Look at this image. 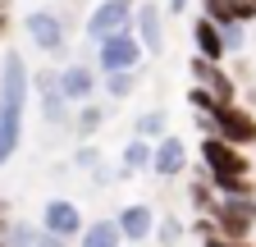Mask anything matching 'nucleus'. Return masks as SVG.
<instances>
[{
	"instance_id": "9d476101",
	"label": "nucleus",
	"mask_w": 256,
	"mask_h": 247,
	"mask_svg": "<svg viewBox=\"0 0 256 247\" xmlns=\"http://www.w3.org/2000/svg\"><path fill=\"white\" fill-rule=\"evenodd\" d=\"M192 78H197L206 92H210V96L220 101V106H229V101H238V82L229 78V74H224L220 64H215V60H192Z\"/></svg>"
},
{
	"instance_id": "0eeeda50",
	"label": "nucleus",
	"mask_w": 256,
	"mask_h": 247,
	"mask_svg": "<svg viewBox=\"0 0 256 247\" xmlns=\"http://www.w3.org/2000/svg\"><path fill=\"white\" fill-rule=\"evenodd\" d=\"M23 28H28L32 46L46 50V55H60V50H64V42H69V32H64V18H60V14H50V10H32V14L23 18Z\"/></svg>"
},
{
	"instance_id": "bb28decb",
	"label": "nucleus",
	"mask_w": 256,
	"mask_h": 247,
	"mask_svg": "<svg viewBox=\"0 0 256 247\" xmlns=\"http://www.w3.org/2000/svg\"><path fill=\"white\" fill-rule=\"evenodd\" d=\"M124 247H133V242H124Z\"/></svg>"
},
{
	"instance_id": "2eb2a0df",
	"label": "nucleus",
	"mask_w": 256,
	"mask_h": 247,
	"mask_svg": "<svg viewBox=\"0 0 256 247\" xmlns=\"http://www.w3.org/2000/svg\"><path fill=\"white\" fill-rule=\"evenodd\" d=\"M37 92H42V114L50 124H64V114H69V96H64V87H60V74H37Z\"/></svg>"
},
{
	"instance_id": "393cba45",
	"label": "nucleus",
	"mask_w": 256,
	"mask_h": 247,
	"mask_svg": "<svg viewBox=\"0 0 256 247\" xmlns=\"http://www.w3.org/2000/svg\"><path fill=\"white\" fill-rule=\"evenodd\" d=\"M188 5H192V0H165V14H170V18H183Z\"/></svg>"
},
{
	"instance_id": "9b49d317",
	"label": "nucleus",
	"mask_w": 256,
	"mask_h": 247,
	"mask_svg": "<svg viewBox=\"0 0 256 247\" xmlns=\"http://www.w3.org/2000/svg\"><path fill=\"white\" fill-rule=\"evenodd\" d=\"M114 220H119V229H124V242H133V247H142L146 238H156V215H151L146 202H128Z\"/></svg>"
},
{
	"instance_id": "4468645a",
	"label": "nucleus",
	"mask_w": 256,
	"mask_h": 247,
	"mask_svg": "<svg viewBox=\"0 0 256 247\" xmlns=\"http://www.w3.org/2000/svg\"><path fill=\"white\" fill-rule=\"evenodd\" d=\"M192 46H197V55H202V60H215V64H224V60H229V42H224L220 23H215V18H206V14L192 23Z\"/></svg>"
},
{
	"instance_id": "a211bd4d",
	"label": "nucleus",
	"mask_w": 256,
	"mask_h": 247,
	"mask_svg": "<svg viewBox=\"0 0 256 247\" xmlns=\"http://www.w3.org/2000/svg\"><path fill=\"white\" fill-rule=\"evenodd\" d=\"M101 124H106V106H101V101H82V110H78V119H74V133L87 142V138L101 133Z\"/></svg>"
},
{
	"instance_id": "7ed1b4c3",
	"label": "nucleus",
	"mask_w": 256,
	"mask_h": 247,
	"mask_svg": "<svg viewBox=\"0 0 256 247\" xmlns=\"http://www.w3.org/2000/svg\"><path fill=\"white\" fill-rule=\"evenodd\" d=\"M210 220H215V234H224V238H252L256 197H220L210 206Z\"/></svg>"
},
{
	"instance_id": "1a4fd4ad",
	"label": "nucleus",
	"mask_w": 256,
	"mask_h": 247,
	"mask_svg": "<svg viewBox=\"0 0 256 247\" xmlns=\"http://www.w3.org/2000/svg\"><path fill=\"white\" fill-rule=\"evenodd\" d=\"M151 174H160V178H183L188 174V142L178 133H165V138L156 142V165H151Z\"/></svg>"
},
{
	"instance_id": "4be33fe9",
	"label": "nucleus",
	"mask_w": 256,
	"mask_h": 247,
	"mask_svg": "<svg viewBox=\"0 0 256 247\" xmlns=\"http://www.w3.org/2000/svg\"><path fill=\"white\" fill-rule=\"evenodd\" d=\"M37 229H32V224H14L10 229V238H5V247H37Z\"/></svg>"
},
{
	"instance_id": "39448f33",
	"label": "nucleus",
	"mask_w": 256,
	"mask_h": 247,
	"mask_svg": "<svg viewBox=\"0 0 256 247\" xmlns=\"http://www.w3.org/2000/svg\"><path fill=\"white\" fill-rule=\"evenodd\" d=\"M133 14H138V0H96L82 28L92 42H101V37L119 32V28H133Z\"/></svg>"
},
{
	"instance_id": "20e7f679",
	"label": "nucleus",
	"mask_w": 256,
	"mask_h": 247,
	"mask_svg": "<svg viewBox=\"0 0 256 247\" xmlns=\"http://www.w3.org/2000/svg\"><path fill=\"white\" fill-rule=\"evenodd\" d=\"M202 165H206L210 178H220V174H252V170H256V165L242 156V146L229 142V138H220V133H206V138H202Z\"/></svg>"
},
{
	"instance_id": "412c9836",
	"label": "nucleus",
	"mask_w": 256,
	"mask_h": 247,
	"mask_svg": "<svg viewBox=\"0 0 256 247\" xmlns=\"http://www.w3.org/2000/svg\"><path fill=\"white\" fill-rule=\"evenodd\" d=\"M178 238H183V220H178V215H170V220L156 224V242L160 247H178Z\"/></svg>"
},
{
	"instance_id": "aec40b11",
	"label": "nucleus",
	"mask_w": 256,
	"mask_h": 247,
	"mask_svg": "<svg viewBox=\"0 0 256 247\" xmlns=\"http://www.w3.org/2000/svg\"><path fill=\"white\" fill-rule=\"evenodd\" d=\"M133 87H138V69H124V74H106V92H110L114 101L133 96Z\"/></svg>"
},
{
	"instance_id": "dca6fc26",
	"label": "nucleus",
	"mask_w": 256,
	"mask_h": 247,
	"mask_svg": "<svg viewBox=\"0 0 256 247\" xmlns=\"http://www.w3.org/2000/svg\"><path fill=\"white\" fill-rule=\"evenodd\" d=\"M78 247H124V229L119 220H92L78 238Z\"/></svg>"
},
{
	"instance_id": "f8f14e48",
	"label": "nucleus",
	"mask_w": 256,
	"mask_h": 247,
	"mask_svg": "<svg viewBox=\"0 0 256 247\" xmlns=\"http://www.w3.org/2000/svg\"><path fill=\"white\" fill-rule=\"evenodd\" d=\"M133 32L142 37L146 55H160V50H165V14H160L151 0H142V5H138V14H133Z\"/></svg>"
},
{
	"instance_id": "f03ea898",
	"label": "nucleus",
	"mask_w": 256,
	"mask_h": 247,
	"mask_svg": "<svg viewBox=\"0 0 256 247\" xmlns=\"http://www.w3.org/2000/svg\"><path fill=\"white\" fill-rule=\"evenodd\" d=\"M142 60H151V55H146V46H142V37L133 32V28H119V32L96 42V69H101V74L142 69Z\"/></svg>"
},
{
	"instance_id": "f257e3e1",
	"label": "nucleus",
	"mask_w": 256,
	"mask_h": 247,
	"mask_svg": "<svg viewBox=\"0 0 256 247\" xmlns=\"http://www.w3.org/2000/svg\"><path fill=\"white\" fill-rule=\"evenodd\" d=\"M28 87L32 74L23 64V55H5L0 60V165H5L18 142H23V114H28Z\"/></svg>"
},
{
	"instance_id": "6e6552de",
	"label": "nucleus",
	"mask_w": 256,
	"mask_h": 247,
	"mask_svg": "<svg viewBox=\"0 0 256 247\" xmlns=\"http://www.w3.org/2000/svg\"><path fill=\"white\" fill-rule=\"evenodd\" d=\"M42 229H50V234H60V238H82V210H78V202H69V197H50L46 206H42Z\"/></svg>"
},
{
	"instance_id": "6ab92c4d",
	"label": "nucleus",
	"mask_w": 256,
	"mask_h": 247,
	"mask_svg": "<svg viewBox=\"0 0 256 247\" xmlns=\"http://www.w3.org/2000/svg\"><path fill=\"white\" fill-rule=\"evenodd\" d=\"M165 124H170L165 110H142L138 124H133V138H151V142H160V138H165Z\"/></svg>"
},
{
	"instance_id": "ddd939ff",
	"label": "nucleus",
	"mask_w": 256,
	"mask_h": 247,
	"mask_svg": "<svg viewBox=\"0 0 256 247\" xmlns=\"http://www.w3.org/2000/svg\"><path fill=\"white\" fill-rule=\"evenodd\" d=\"M60 87H64V96H69L74 106L92 101V96H96V64H82V60L64 64V69H60Z\"/></svg>"
},
{
	"instance_id": "423d86ee",
	"label": "nucleus",
	"mask_w": 256,
	"mask_h": 247,
	"mask_svg": "<svg viewBox=\"0 0 256 247\" xmlns=\"http://www.w3.org/2000/svg\"><path fill=\"white\" fill-rule=\"evenodd\" d=\"M210 133L229 138V142H238V146H252V142H256V110H252V106H238V101L220 106V110L210 114Z\"/></svg>"
},
{
	"instance_id": "a878e982",
	"label": "nucleus",
	"mask_w": 256,
	"mask_h": 247,
	"mask_svg": "<svg viewBox=\"0 0 256 247\" xmlns=\"http://www.w3.org/2000/svg\"><path fill=\"white\" fill-rule=\"evenodd\" d=\"M5 28H10V14H5V10H0V37H5Z\"/></svg>"
},
{
	"instance_id": "5701e85b",
	"label": "nucleus",
	"mask_w": 256,
	"mask_h": 247,
	"mask_svg": "<svg viewBox=\"0 0 256 247\" xmlns=\"http://www.w3.org/2000/svg\"><path fill=\"white\" fill-rule=\"evenodd\" d=\"M96 165H101V156H96V146H87V142H82V146L74 151V170H96Z\"/></svg>"
},
{
	"instance_id": "b1692460",
	"label": "nucleus",
	"mask_w": 256,
	"mask_h": 247,
	"mask_svg": "<svg viewBox=\"0 0 256 247\" xmlns=\"http://www.w3.org/2000/svg\"><path fill=\"white\" fill-rule=\"evenodd\" d=\"M37 247H69V238H60V234H50V229H42V238H37Z\"/></svg>"
},
{
	"instance_id": "f3484780",
	"label": "nucleus",
	"mask_w": 256,
	"mask_h": 247,
	"mask_svg": "<svg viewBox=\"0 0 256 247\" xmlns=\"http://www.w3.org/2000/svg\"><path fill=\"white\" fill-rule=\"evenodd\" d=\"M156 165V142L151 138H133L124 146V174H146Z\"/></svg>"
}]
</instances>
